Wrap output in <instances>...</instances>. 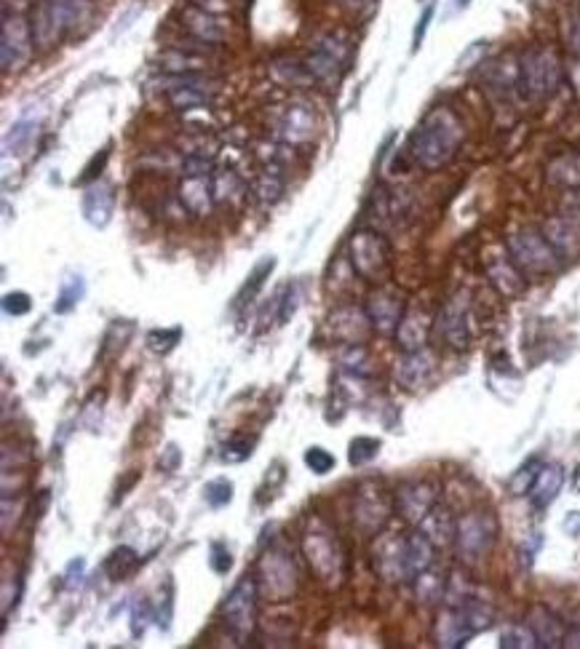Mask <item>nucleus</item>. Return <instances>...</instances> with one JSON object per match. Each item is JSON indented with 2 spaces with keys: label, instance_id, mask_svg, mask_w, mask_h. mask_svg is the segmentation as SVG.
<instances>
[{
  "label": "nucleus",
  "instance_id": "nucleus-44",
  "mask_svg": "<svg viewBox=\"0 0 580 649\" xmlns=\"http://www.w3.org/2000/svg\"><path fill=\"white\" fill-rule=\"evenodd\" d=\"M380 441L372 439V436H359V439L351 441V447H348V463L353 468H361V465L372 463L377 455H380Z\"/></svg>",
  "mask_w": 580,
  "mask_h": 649
},
{
  "label": "nucleus",
  "instance_id": "nucleus-14",
  "mask_svg": "<svg viewBox=\"0 0 580 649\" xmlns=\"http://www.w3.org/2000/svg\"><path fill=\"white\" fill-rule=\"evenodd\" d=\"M260 585L273 601H281L295 593L297 569L295 561L284 551H268L260 559Z\"/></svg>",
  "mask_w": 580,
  "mask_h": 649
},
{
  "label": "nucleus",
  "instance_id": "nucleus-6",
  "mask_svg": "<svg viewBox=\"0 0 580 649\" xmlns=\"http://www.w3.org/2000/svg\"><path fill=\"white\" fill-rule=\"evenodd\" d=\"M257 601H260V583L254 577H241L222 601V620L228 625L230 636L244 644L257 625Z\"/></svg>",
  "mask_w": 580,
  "mask_h": 649
},
{
  "label": "nucleus",
  "instance_id": "nucleus-37",
  "mask_svg": "<svg viewBox=\"0 0 580 649\" xmlns=\"http://www.w3.org/2000/svg\"><path fill=\"white\" fill-rule=\"evenodd\" d=\"M270 73L286 89H305V86H311L316 81L311 70H308V65L305 62H295V59H278V62L270 65Z\"/></svg>",
  "mask_w": 580,
  "mask_h": 649
},
{
  "label": "nucleus",
  "instance_id": "nucleus-18",
  "mask_svg": "<svg viewBox=\"0 0 580 649\" xmlns=\"http://www.w3.org/2000/svg\"><path fill=\"white\" fill-rule=\"evenodd\" d=\"M375 569L377 575L388 580V583H404V580H409L407 535H385L377 540Z\"/></svg>",
  "mask_w": 580,
  "mask_h": 649
},
{
  "label": "nucleus",
  "instance_id": "nucleus-3",
  "mask_svg": "<svg viewBox=\"0 0 580 649\" xmlns=\"http://www.w3.org/2000/svg\"><path fill=\"white\" fill-rule=\"evenodd\" d=\"M91 14V0H41L33 9L35 49L49 51L54 49L67 33L83 25Z\"/></svg>",
  "mask_w": 580,
  "mask_h": 649
},
{
  "label": "nucleus",
  "instance_id": "nucleus-17",
  "mask_svg": "<svg viewBox=\"0 0 580 649\" xmlns=\"http://www.w3.org/2000/svg\"><path fill=\"white\" fill-rule=\"evenodd\" d=\"M305 556L311 561V567L316 569V575L324 580H335L343 572V548L337 545V540L329 532H319L313 529L303 540Z\"/></svg>",
  "mask_w": 580,
  "mask_h": 649
},
{
  "label": "nucleus",
  "instance_id": "nucleus-4",
  "mask_svg": "<svg viewBox=\"0 0 580 649\" xmlns=\"http://www.w3.org/2000/svg\"><path fill=\"white\" fill-rule=\"evenodd\" d=\"M519 78L524 97L530 102H546L562 86V59L551 46H532L519 57Z\"/></svg>",
  "mask_w": 580,
  "mask_h": 649
},
{
  "label": "nucleus",
  "instance_id": "nucleus-2",
  "mask_svg": "<svg viewBox=\"0 0 580 649\" xmlns=\"http://www.w3.org/2000/svg\"><path fill=\"white\" fill-rule=\"evenodd\" d=\"M495 623V609L482 599L471 596L463 604H450L433 623V639L444 649H458L474 639L476 633L487 631Z\"/></svg>",
  "mask_w": 580,
  "mask_h": 649
},
{
  "label": "nucleus",
  "instance_id": "nucleus-16",
  "mask_svg": "<svg viewBox=\"0 0 580 649\" xmlns=\"http://www.w3.org/2000/svg\"><path fill=\"white\" fill-rule=\"evenodd\" d=\"M214 94H217V86L201 75H169L166 97H169V105L180 113L212 105Z\"/></svg>",
  "mask_w": 580,
  "mask_h": 649
},
{
  "label": "nucleus",
  "instance_id": "nucleus-27",
  "mask_svg": "<svg viewBox=\"0 0 580 649\" xmlns=\"http://www.w3.org/2000/svg\"><path fill=\"white\" fill-rule=\"evenodd\" d=\"M543 236L548 238V244L554 246L562 260H572L580 254V228L567 220L564 214H554L543 222Z\"/></svg>",
  "mask_w": 580,
  "mask_h": 649
},
{
  "label": "nucleus",
  "instance_id": "nucleus-29",
  "mask_svg": "<svg viewBox=\"0 0 580 649\" xmlns=\"http://www.w3.org/2000/svg\"><path fill=\"white\" fill-rule=\"evenodd\" d=\"M431 316L423 313V310H407L404 318H401L399 332H396V340H399V348L404 353H412V350H423L425 342H428V334H431Z\"/></svg>",
  "mask_w": 580,
  "mask_h": 649
},
{
  "label": "nucleus",
  "instance_id": "nucleus-28",
  "mask_svg": "<svg viewBox=\"0 0 580 649\" xmlns=\"http://www.w3.org/2000/svg\"><path fill=\"white\" fill-rule=\"evenodd\" d=\"M564 487V468L559 463H543L538 479L530 489V503L535 511H546Z\"/></svg>",
  "mask_w": 580,
  "mask_h": 649
},
{
  "label": "nucleus",
  "instance_id": "nucleus-55",
  "mask_svg": "<svg viewBox=\"0 0 580 649\" xmlns=\"http://www.w3.org/2000/svg\"><path fill=\"white\" fill-rule=\"evenodd\" d=\"M433 19V3L428 6V9L423 11V17L417 19V27H415V38H412V49H420L423 46V38H425V30H428V25H431Z\"/></svg>",
  "mask_w": 580,
  "mask_h": 649
},
{
  "label": "nucleus",
  "instance_id": "nucleus-39",
  "mask_svg": "<svg viewBox=\"0 0 580 649\" xmlns=\"http://www.w3.org/2000/svg\"><path fill=\"white\" fill-rule=\"evenodd\" d=\"M548 179L554 185H562L567 190L580 187V150L572 155H559L556 161H551L548 166Z\"/></svg>",
  "mask_w": 580,
  "mask_h": 649
},
{
  "label": "nucleus",
  "instance_id": "nucleus-40",
  "mask_svg": "<svg viewBox=\"0 0 580 649\" xmlns=\"http://www.w3.org/2000/svg\"><path fill=\"white\" fill-rule=\"evenodd\" d=\"M86 297V281L83 276H67L62 281L57 292V302H54V313L57 316H67L70 310H75V305Z\"/></svg>",
  "mask_w": 580,
  "mask_h": 649
},
{
  "label": "nucleus",
  "instance_id": "nucleus-34",
  "mask_svg": "<svg viewBox=\"0 0 580 649\" xmlns=\"http://www.w3.org/2000/svg\"><path fill=\"white\" fill-rule=\"evenodd\" d=\"M412 588H415V599L425 607H431V604H439L447 596V577L439 569L428 567L412 580Z\"/></svg>",
  "mask_w": 580,
  "mask_h": 649
},
{
  "label": "nucleus",
  "instance_id": "nucleus-24",
  "mask_svg": "<svg viewBox=\"0 0 580 649\" xmlns=\"http://www.w3.org/2000/svg\"><path fill=\"white\" fill-rule=\"evenodd\" d=\"M180 201L182 209L193 217H206L212 214L214 203V179L212 174H188L180 182Z\"/></svg>",
  "mask_w": 580,
  "mask_h": 649
},
{
  "label": "nucleus",
  "instance_id": "nucleus-59",
  "mask_svg": "<svg viewBox=\"0 0 580 649\" xmlns=\"http://www.w3.org/2000/svg\"><path fill=\"white\" fill-rule=\"evenodd\" d=\"M564 647L580 649V625L578 628H570V631H567V636H564Z\"/></svg>",
  "mask_w": 580,
  "mask_h": 649
},
{
  "label": "nucleus",
  "instance_id": "nucleus-22",
  "mask_svg": "<svg viewBox=\"0 0 580 649\" xmlns=\"http://www.w3.org/2000/svg\"><path fill=\"white\" fill-rule=\"evenodd\" d=\"M81 211H83V220L89 222L91 228H107L110 220H113V211H115V190L113 185H107L105 179H97V182H91L83 190L81 198Z\"/></svg>",
  "mask_w": 580,
  "mask_h": 649
},
{
  "label": "nucleus",
  "instance_id": "nucleus-1",
  "mask_svg": "<svg viewBox=\"0 0 580 649\" xmlns=\"http://www.w3.org/2000/svg\"><path fill=\"white\" fill-rule=\"evenodd\" d=\"M463 139H466V129H463V121L458 118V113L444 105L433 107L423 115V121L417 123V129L412 131L409 155L425 171H439L455 161Z\"/></svg>",
  "mask_w": 580,
  "mask_h": 649
},
{
  "label": "nucleus",
  "instance_id": "nucleus-42",
  "mask_svg": "<svg viewBox=\"0 0 580 649\" xmlns=\"http://www.w3.org/2000/svg\"><path fill=\"white\" fill-rule=\"evenodd\" d=\"M540 468H543V463H540L538 457H532V460H527V463L519 468V471L508 479V492L514 497H524L530 495L532 484H535V479H538Z\"/></svg>",
  "mask_w": 580,
  "mask_h": 649
},
{
  "label": "nucleus",
  "instance_id": "nucleus-48",
  "mask_svg": "<svg viewBox=\"0 0 580 649\" xmlns=\"http://www.w3.org/2000/svg\"><path fill=\"white\" fill-rule=\"evenodd\" d=\"M254 452V441L246 439V436H233L230 441H225V447H222V460L225 463H244L249 460Z\"/></svg>",
  "mask_w": 580,
  "mask_h": 649
},
{
  "label": "nucleus",
  "instance_id": "nucleus-54",
  "mask_svg": "<svg viewBox=\"0 0 580 649\" xmlns=\"http://www.w3.org/2000/svg\"><path fill=\"white\" fill-rule=\"evenodd\" d=\"M209 567L217 572V575H228L233 569V556H230V548L225 543H212L209 548Z\"/></svg>",
  "mask_w": 580,
  "mask_h": 649
},
{
  "label": "nucleus",
  "instance_id": "nucleus-15",
  "mask_svg": "<svg viewBox=\"0 0 580 649\" xmlns=\"http://www.w3.org/2000/svg\"><path fill=\"white\" fill-rule=\"evenodd\" d=\"M468 308H471V294L463 289L452 300H447V305L442 308L436 326L442 332L444 342L455 350H466L471 345V324H468Z\"/></svg>",
  "mask_w": 580,
  "mask_h": 649
},
{
  "label": "nucleus",
  "instance_id": "nucleus-52",
  "mask_svg": "<svg viewBox=\"0 0 580 649\" xmlns=\"http://www.w3.org/2000/svg\"><path fill=\"white\" fill-rule=\"evenodd\" d=\"M107 161H110V147H102V153L91 155V161L86 163V169H83V174L78 177V182H81L83 187L97 182V179L102 177V169L107 166Z\"/></svg>",
  "mask_w": 580,
  "mask_h": 649
},
{
  "label": "nucleus",
  "instance_id": "nucleus-53",
  "mask_svg": "<svg viewBox=\"0 0 580 649\" xmlns=\"http://www.w3.org/2000/svg\"><path fill=\"white\" fill-rule=\"evenodd\" d=\"M33 310V300H30V294L25 292H9L3 297V313L6 316H27Z\"/></svg>",
  "mask_w": 580,
  "mask_h": 649
},
{
  "label": "nucleus",
  "instance_id": "nucleus-51",
  "mask_svg": "<svg viewBox=\"0 0 580 649\" xmlns=\"http://www.w3.org/2000/svg\"><path fill=\"white\" fill-rule=\"evenodd\" d=\"M204 497L206 503L212 505V508H225V505L233 500V481L228 479L209 481V484L204 487Z\"/></svg>",
  "mask_w": 580,
  "mask_h": 649
},
{
  "label": "nucleus",
  "instance_id": "nucleus-38",
  "mask_svg": "<svg viewBox=\"0 0 580 649\" xmlns=\"http://www.w3.org/2000/svg\"><path fill=\"white\" fill-rule=\"evenodd\" d=\"M161 70L169 75H198L204 70V57H198L193 51L185 54V49H166L161 54Z\"/></svg>",
  "mask_w": 580,
  "mask_h": 649
},
{
  "label": "nucleus",
  "instance_id": "nucleus-47",
  "mask_svg": "<svg viewBox=\"0 0 580 649\" xmlns=\"http://www.w3.org/2000/svg\"><path fill=\"white\" fill-rule=\"evenodd\" d=\"M182 340V326H172V329H153L148 332V348L158 356H166L172 353Z\"/></svg>",
  "mask_w": 580,
  "mask_h": 649
},
{
  "label": "nucleus",
  "instance_id": "nucleus-5",
  "mask_svg": "<svg viewBox=\"0 0 580 649\" xmlns=\"http://www.w3.org/2000/svg\"><path fill=\"white\" fill-rule=\"evenodd\" d=\"M506 252L527 278H546L559 270L562 257L548 244L543 230L519 228L506 238Z\"/></svg>",
  "mask_w": 580,
  "mask_h": 649
},
{
  "label": "nucleus",
  "instance_id": "nucleus-50",
  "mask_svg": "<svg viewBox=\"0 0 580 649\" xmlns=\"http://www.w3.org/2000/svg\"><path fill=\"white\" fill-rule=\"evenodd\" d=\"M150 620H156V612H153V604L148 599H137L131 604V633L134 636H142L148 631Z\"/></svg>",
  "mask_w": 580,
  "mask_h": 649
},
{
  "label": "nucleus",
  "instance_id": "nucleus-31",
  "mask_svg": "<svg viewBox=\"0 0 580 649\" xmlns=\"http://www.w3.org/2000/svg\"><path fill=\"white\" fill-rule=\"evenodd\" d=\"M417 529L423 532L428 540H431L436 548H447L450 543H455V535H458V521L452 519V513L442 505H436L428 516H425Z\"/></svg>",
  "mask_w": 580,
  "mask_h": 649
},
{
  "label": "nucleus",
  "instance_id": "nucleus-23",
  "mask_svg": "<svg viewBox=\"0 0 580 649\" xmlns=\"http://www.w3.org/2000/svg\"><path fill=\"white\" fill-rule=\"evenodd\" d=\"M487 278H490L492 289L506 297V300H519L527 289V276L522 270L516 268L514 260L506 254H495L490 262H487Z\"/></svg>",
  "mask_w": 580,
  "mask_h": 649
},
{
  "label": "nucleus",
  "instance_id": "nucleus-10",
  "mask_svg": "<svg viewBox=\"0 0 580 649\" xmlns=\"http://www.w3.org/2000/svg\"><path fill=\"white\" fill-rule=\"evenodd\" d=\"M393 508L396 500H391V495L377 481H364L353 497V521L364 535H377L385 527V521L391 519Z\"/></svg>",
  "mask_w": 580,
  "mask_h": 649
},
{
  "label": "nucleus",
  "instance_id": "nucleus-62",
  "mask_svg": "<svg viewBox=\"0 0 580 649\" xmlns=\"http://www.w3.org/2000/svg\"><path fill=\"white\" fill-rule=\"evenodd\" d=\"M455 6H458V9H468V6H471V0H455Z\"/></svg>",
  "mask_w": 580,
  "mask_h": 649
},
{
  "label": "nucleus",
  "instance_id": "nucleus-35",
  "mask_svg": "<svg viewBox=\"0 0 580 649\" xmlns=\"http://www.w3.org/2000/svg\"><path fill=\"white\" fill-rule=\"evenodd\" d=\"M139 567H142V556H139L134 548H129V545L115 548V551L105 559V575L110 577L113 583H121V580L134 577Z\"/></svg>",
  "mask_w": 580,
  "mask_h": 649
},
{
  "label": "nucleus",
  "instance_id": "nucleus-46",
  "mask_svg": "<svg viewBox=\"0 0 580 649\" xmlns=\"http://www.w3.org/2000/svg\"><path fill=\"white\" fill-rule=\"evenodd\" d=\"M500 647H511V649H535L540 647L535 633L527 623L524 625H508L506 631L500 633Z\"/></svg>",
  "mask_w": 580,
  "mask_h": 649
},
{
  "label": "nucleus",
  "instance_id": "nucleus-57",
  "mask_svg": "<svg viewBox=\"0 0 580 649\" xmlns=\"http://www.w3.org/2000/svg\"><path fill=\"white\" fill-rule=\"evenodd\" d=\"M570 49L572 54L580 59V14L575 19H572V27H570Z\"/></svg>",
  "mask_w": 580,
  "mask_h": 649
},
{
  "label": "nucleus",
  "instance_id": "nucleus-58",
  "mask_svg": "<svg viewBox=\"0 0 580 649\" xmlns=\"http://www.w3.org/2000/svg\"><path fill=\"white\" fill-rule=\"evenodd\" d=\"M562 527H564V532H567V535H570V537H580V511L570 513V516L564 519Z\"/></svg>",
  "mask_w": 580,
  "mask_h": 649
},
{
  "label": "nucleus",
  "instance_id": "nucleus-11",
  "mask_svg": "<svg viewBox=\"0 0 580 649\" xmlns=\"http://www.w3.org/2000/svg\"><path fill=\"white\" fill-rule=\"evenodd\" d=\"M348 59H351V41L343 33H329L316 41L311 54L305 57V65L316 81L329 83L343 75Z\"/></svg>",
  "mask_w": 580,
  "mask_h": 649
},
{
  "label": "nucleus",
  "instance_id": "nucleus-43",
  "mask_svg": "<svg viewBox=\"0 0 580 649\" xmlns=\"http://www.w3.org/2000/svg\"><path fill=\"white\" fill-rule=\"evenodd\" d=\"M300 300H303V292H300V284H297V281L286 284L284 289L278 292V297H276L278 324H286V321H292V316H295L297 310H300Z\"/></svg>",
  "mask_w": 580,
  "mask_h": 649
},
{
  "label": "nucleus",
  "instance_id": "nucleus-20",
  "mask_svg": "<svg viewBox=\"0 0 580 649\" xmlns=\"http://www.w3.org/2000/svg\"><path fill=\"white\" fill-rule=\"evenodd\" d=\"M278 137L284 139L286 145H305L316 137L319 129V118L316 110L305 102H295V105H286V110L278 115Z\"/></svg>",
  "mask_w": 580,
  "mask_h": 649
},
{
  "label": "nucleus",
  "instance_id": "nucleus-61",
  "mask_svg": "<svg viewBox=\"0 0 580 649\" xmlns=\"http://www.w3.org/2000/svg\"><path fill=\"white\" fill-rule=\"evenodd\" d=\"M572 487H575V492H580V465L575 468V476H572Z\"/></svg>",
  "mask_w": 580,
  "mask_h": 649
},
{
  "label": "nucleus",
  "instance_id": "nucleus-19",
  "mask_svg": "<svg viewBox=\"0 0 580 649\" xmlns=\"http://www.w3.org/2000/svg\"><path fill=\"white\" fill-rule=\"evenodd\" d=\"M327 332L329 340L340 342V345H364V340L372 332V321H369L367 310L345 305L329 316Z\"/></svg>",
  "mask_w": 580,
  "mask_h": 649
},
{
  "label": "nucleus",
  "instance_id": "nucleus-7",
  "mask_svg": "<svg viewBox=\"0 0 580 649\" xmlns=\"http://www.w3.org/2000/svg\"><path fill=\"white\" fill-rule=\"evenodd\" d=\"M498 519L487 511H471L463 519H458V535H455V545H458L460 559L466 564H476L484 556H490V551L498 543Z\"/></svg>",
  "mask_w": 580,
  "mask_h": 649
},
{
  "label": "nucleus",
  "instance_id": "nucleus-33",
  "mask_svg": "<svg viewBox=\"0 0 580 649\" xmlns=\"http://www.w3.org/2000/svg\"><path fill=\"white\" fill-rule=\"evenodd\" d=\"M252 195L262 206H276L281 198H284V177L278 166H265V169L252 179Z\"/></svg>",
  "mask_w": 580,
  "mask_h": 649
},
{
  "label": "nucleus",
  "instance_id": "nucleus-12",
  "mask_svg": "<svg viewBox=\"0 0 580 649\" xmlns=\"http://www.w3.org/2000/svg\"><path fill=\"white\" fill-rule=\"evenodd\" d=\"M364 310H367L372 329H375L377 334H385V337H391L393 334V337H396L401 318L407 313V300H404V294L396 292V289L383 286V289L369 294Z\"/></svg>",
  "mask_w": 580,
  "mask_h": 649
},
{
  "label": "nucleus",
  "instance_id": "nucleus-49",
  "mask_svg": "<svg viewBox=\"0 0 580 649\" xmlns=\"http://www.w3.org/2000/svg\"><path fill=\"white\" fill-rule=\"evenodd\" d=\"M303 460H305V465H308V468L316 473V476H327L329 471H335V465H337L335 455H332V452L324 447H311L308 452H305Z\"/></svg>",
  "mask_w": 580,
  "mask_h": 649
},
{
  "label": "nucleus",
  "instance_id": "nucleus-45",
  "mask_svg": "<svg viewBox=\"0 0 580 649\" xmlns=\"http://www.w3.org/2000/svg\"><path fill=\"white\" fill-rule=\"evenodd\" d=\"M340 364L353 377H367L372 372L369 369V353L364 345H345L343 353H340Z\"/></svg>",
  "mask_w": 580,
  "mask_h": 649
},
{
  "label": "nucleus",
  "instance_id": "nucleus-25",
  "mask_svg": "<svg viewBox=\"0 0 580 649\" xmlns=\"http://www.w3.org/2000/svg\"><path fill=\"white\" fill-rule=\"evenodd\" d=\"M436 372V358L431 350H412V353H401L399 364H396V382L404 390L423 388Z\"/></svg>",
  "mask_w": 580,
  "mask_h": 649
},
{
  "label": "nucleus",
  "instance_id": "nucleus-56",
  "mask_svg": "<svg viewBox=\"0 0 580 649\" xmlns=\"http://www.w3.org/2000/svg\"><path fill=\"white\" fill-rule=\"evenodd\" d=\"M164 455L166 457H161V468H164V471H174L177 463H180V449L174 447V444H169V447L164 449Z\"/></svg>",
  "mask_w": 580,
  "mask_h": 649
},
{
  "label": "nucleus",
  "instance_id": "nucleus-26",
  "mask_svg": "<svg viewBox=\"0 0 580 649\" xmlns=\"http://www.w3.org/2000/svg\"><path fill=\"white\" fill-rule=\"evenodd\" d=\"M527 625L535 633V639H538L540 647H564V636H567V625L559 615H556L554 609H548L546 604H535V607L527 612Z\"/></svg>",
  "mask_w": 580,
  "mask_h": 649
},
{
  "label": "nucleus",
  "instance_id": "nucleus-21",
  "mask_svg": "<svg viewBox=\"0 0 580 649\" xmlns=\"http://www.w3.org/2000/svg\"><path fill=\"white\" fill-rule=\"evenodd\" d=\"M180 25L193 41L206 43V46H217L228 35V30H225V25H222V19L217 14L201 9V6H193V3H188L182 9Z\"/></svg>",
  "mask_w": 580,
  "mask_h": 649
},
{
  "label": "nucleus",
  "instance_id": "nucleus-60",
  "mask_svg": "<svg viewBox=\"0 0 580 649\" xmlns=\"http://www.w3.org/2000/svg\"><path fill=\"white\" fill-rule=\"evenodd\" d=\"M337 3H343V6H351V9H356V6H361V3H369V0H337Z\"/></svg>",
  "mask_w": 580,
  "mask_h": 649
},
{
  "label": "nucleus",
  "instance_id": "nucleus-41",
  "mask_svg": "<svg viewBox=\"0 0 580 649\" xmlns=\"http://www.w3.org/2000/svg\"><path fill=\"white\" fill-rule=\"evenodd\" d=\"M131 334H134V324H131V321H121V318L113 321L105 334V342H102V358H105V361H113V358L121 356L126 342L131 340Z\"/></svg>",
  "mask_w": 580,
  "mask_h": 649
},
{
  "label": "nucleus",
  "instance_id": "nucleus-8",
  "mask_svg": "<svg viewBox=\"0 0 580 649\" xmlns=\"http://www.w3.org/2000/svg\"><path fill=\"white\" fill-rule=\"evenodd\" d=\"M353 273L364 281H383L391 270V246L377 230H356L348 244Z\"/></svg>",
  "mask_w": 580,
  "mask_h": 649
},
{
  "label": "nucleus",
  "instance_id": "nucleus-32",
  "mask_svg": "<svg viewBox=\"0 0 580 649\" xmlns=\"http://www.w3.org/2000/svg\"><path fill=\"white\" fill-rule=\"evenodd\" d=\"M273 270H276V257H262V260L254 265L252 273L246 276V281L241 284L236 297H233V310H236V313L238 310L249 308V305L257 300V294L262 292V286H265V281H268Z\"/></svg>",
  "mask_w": 580,
  "mask_h": 649
},
{
  "label": "nucleus",
  "instance_id": "nucleus-30",
  "mask_svg": "<svg viewBox=\"0 0 580 649\" xmlns=\"http://www.w3.org/2000/svg\"><path fill=\"white\" fill-rule=\"evenodd\" d=\"M38 129H41V118L35 121L30 115H22L19 121L11 123V129L3 137V153L14 155V158H25L33 150L35 139H38Z\"/></svg>",
  "mask_w": 580,
  "mask_h": 649
},
{
  "label": "nucleus",
  "instance_id": "nucleus-36",
  "mask_svg": "<svg viewBox=\"0 0 580 649\" xmlns=\"http://www.w3.org/2000/svg\"><path fill=\"white\" fill-rule=\"evenodd\" d=\"M433 551H436V545L428 540V537L417 529L412 535H407V567H409V580H415L420 572L433 564Z\"/></svg>",
  "mask_w": 580,
  "mask_h": 649
},
{
  "label": "nucleus",
  "instance_id": "nucleus-9",
  "mask_svg": "<svg viewBox=\"0 0 580 649\" xmlns=\"http://www.w3.org/2000/svg\"><path fill=\"white\" fill-rule=\"evenodd\" d=\"M35 51L33 27L22 14H3L0 25V67L3 73H19L30 65Z\"/></svg>",
  "mask_w": 580,
  "mask_h": 649
},
{
  "label": "nucleus",
  "instance_id": "nucleus-13",
  "mask_svg": "<svg viewBox=\"0 0 580 649\" xmlns=\"http://www.w3.org/2000/svg\"><path fill=\"white\" fill-rule=\"evenodd\" d=\"M393 500H396V513L401 519L417 527L439 505V489L433 481H407V484H401Z\"/></svg>",
  "mask_w": 580,
  "mask_h": 649
}]
</instances>
